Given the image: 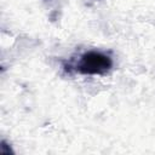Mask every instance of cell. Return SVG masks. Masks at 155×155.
<instances>
[{
	"label": "cell",
	"mask_w": 155,
	"mask_h": 155,
	"mask_svg": "<svg viewBox=\"0 0 155 155\" xmlns=\"http://www.w3.org/2000/svg\"><path fill=\"white\" fill-rule=\"evenodd\" d=\"M0 153L2 155H8L10 153L13 154V150L11 149L10 145H7V143L5 140H1V143H0Z\"/></svg>",
	"instance_id": "obj_2"
},
{
	"label": "cell",
	"mask_w": 155,
	"mask_h": 155,
	"mask_svg": "<svg viewBox=\"0 0 155 155\" xmlns=\"http://www.w3.org/2000/svg\"><path fill=\"white\" fill-rule=\"evenodd\" d=\"M73 68L82 75H105L113 68V59L103 52L87 51L80 56L79 62Z\"/></svg>",
	"instance_id": "obj_1"
}]
</instances>
